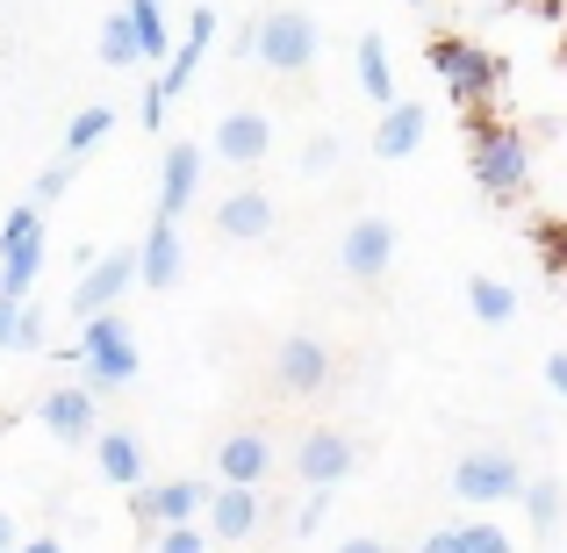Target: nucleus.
I'll return each mask as SVG.
<instances>
[{"instance_id": "f257e3e1", "label": "nucleus", "mask_w": 567, "mask_h": 553, "mask_svg": "<svg viewBox=\"0 0 567 553\" xmlns=\"http://www.w3.org/2000/svg\"><path fill=\"white\" fill-rule=\"evenodd\" d=\"M467 173L488 202H517L532 187V137L517 123H503L496 109H467Z\"/></svg>"}, {"instance_id": "f03ea898", "label": "nucleus", "mask_w": 567, "mask_h": 553, "mask_svg": "<svg viewBox=\"0 0 567 553\" xmlns=\"http://www.w3.org/2000/svg\"><path fill=\"white\" fill-rule=\"evenodd\" d=\"M424 65L439 72L445 101H460V109H496L503 80H511V65H503L488 43H474V37H431Z\"/></svg>"}, {"instance_id": "7ed1b4c3", "label": "nucleus", "mask_w": 567, "mask_h": 553, "mask_svg": "<svg viewBox=\"0 0 567 553\" xmlns=\"http://www.w3.org/2000/svg\"><path fill=\"white\" fill-rule=\"evenodd\" d=\"M72 367H80V381L94 388V396H109V388H130V381H137L144 352H137V338H130V324L115 317V309H94V317H80Z\"/></svg>"}, {"instance_id": "20e7f679", "label": "nucleus", "mask_w": 567, "mask_h": 553, "mask_svg": "<svg viewBox=\"0 0 567 553\" xmlns=\"http://www.w3.org/2000/svg\"><path fill=\"white\" fill-rule=\"evenodd\" d=\"M208 43H216V8H194V22H187V37H173V51H166V72H158V86L137 101V123L144 130H158L166 123V109L194 86V72H202V58H208Z\"/></svg>"}, {"instance_id": "39448f33", "label": "nucleus", "mask_w": 567, "mask_h": 553, "mask_svg": "<svg viewBox=\"0 0 567 553\" xmlns=\"http://www.w3.org/2000/svg\"><path fill=\"white\" fill-rule=\"evenodd\" d=\"M517 489H525V460H517L511 446H467V453L453 460V496L467 503V511L517 503Z\"/></svg>"}, {"instance_id": "423d86ee", "label": "nucleus", "mask_w": 567, "mask_h": 553, "mask_svg": "<svg viewBox=\"0 0 567 553\" xmlns=\"http://www.w3.org/2000/svg\"><path fill=\"white\" fill-rule=\"evenodd\" d=\"M43 202H22L8 208V223H0V295H14L22 303L29 288L43 280Z\"/></svg>"}, {"instance_id": "0eeeda50", "label": "nucleus", "mask_w": 567, "mask_h": 553, "mask_svg": "<svg viewBox=\"0 0 567 553\" xmlns=\"http://www.w3.org/2000/svg\"><path fill=\"white\" fill-rule=\"evenodd\" d=\"M317 51H323L317 14H302V8H274V14H259V51H251V58H259L266 72L295 80V72L317 65Z\"/></svg>"}, {"instance_id": "6e6552de", "label": "nucleus", "mask_w": 567, "mask_h": 553, "mask_svg": "<svg viewBox=\"0 0 567 553\" xmlns=\"http://www.w3.org/2000/svg\"><path fill=\"white\" fill-rule=\"evenodd\" d=\"M402 252V231L388 216H352L346 237H338V266H346V280H381L388 266H395Z\"/></svg>"}, {"instance_id": "1a4fd4ad", "label": "nucleus", "mask_w": 567, "mask_h": 553, "mask_svg": "<svg viewBox=\"0 0 567 553\" xmlns=\"http://www.w3.org/2000/svg\"><path fill=\"white\" fill-rule=\"evenodd\" d=\"M352 468H360V446H352L346 431L317 424V431H302V439H295V474H302L309 489H338Z\"/></svg>"}, {"instance_id": "9d476101", "label": "nucleus", "mask_w": 567, "mask_h": 553, "mask_svg": "<svg viewBox=\"0 0 567 553\" xmlns=\"http://www.w3.org/2000/svg\"><path fill=\"white\" fill-rule=\"evenodd\" d=\"M37 424L51 431L58 446H80V439H94V424H101V410H94V388H86V381H58V388H43V396H37Z\"/></svg>"}, {"instance_id": "9b49d317", "label": "nucleus", "mask_w": 567, "mask_h": 553, "mask_svg": "<svg viewBox=\"0 0 567 553\" xmlns=\"http://www.w3.org/2000/svg\"><path fill=\"white\" fill-rule=\"evenodd\" d=\"M274 381L288 388V396H317V388H331V346H323L317 331H288L274 346Z\"/></svg>"}, {"instance_id": "f8f14e48", "label": "nucleus", "mask_w": 567, "mask_h": 553, "mask_svg": "<svg viewBox=\"0 0 567 553\" xmlns=\"http://www.w3.org/2000/svg\"><path fill=\"white\" fill-rule=\"evenodd\" d=\"M259 518H266L259 482H223V489H208V503H202V532L208 540H251Z\"/></svg>"}, {"instance_id": "ddd939ff", "label": "nucleus", "mask_w": 567, "mask_h": 553, "mask_svg": "<svg viewBox=\"0 0 567 553\" xmlns=\"http://www.w3.org/2000/svg\"><path fill=\"white\" fill-rule=\"evenodd\" d=\"M202 503H208V482H137L130 511H137L144 532H158V525H187V518H202Z\"/></svg>"}, {"instance_id": "4468645a", "label": "nucleus", "mask_w": 567, "mask_h": 553, "mask_svg": "<svg viewBox=\"0 0 567 553\" xmlns=\"http://www.w3.org/2000/svg\"><path fill=\"white\" fill-rule=\"evenodd\" d=\"M216 231L223 237H237V245H259V237H274V223H280V208H274V194H259V187H237V194H223L216 208Z\"/></svg>"}, {"instance_id": "2eb2a0df", "label": "nucleus", "mask_w": 567, "mask_h": 553, "mask_svg": "<svg viewBox=\"0 0 567 553\" xmlns=\"http://www.w3.org/2000/svg\"><path fill=\"white\" fill-rule=\"evenodd\" d=\"M216 158H230V166H259V158H274V115L230 109L216 123Z\"/></svg>"}, {"instance_id": "dca6fc26", "label": "nucleus", "mask_w": 567, "mask_h": 553, "mask_svg": "<svg viewBox=\"0 0 567 553\" xmlns=\"http://www.w3.org/2000/svg\"><path fill=\"white\" fill-rule=\"evenodd\" d=\"M194 194H202V144H173V152L158 158V216L181 223L194 208Z\"/></svg>"}, {"instance_id": "f3484780", "label": "nucleus", "mask_w": 567, "mask_h": 553, "mask_svg": "<svg viewBox=\"0 0 567 553\" xmlns=\"http://www.w3.org/2000/svg\"><path fill=\"white\" fill-rule=\"evenodd\" d=\"M431 137V109H424V101H388V109H381V130H374V158H388V166H395V158H410L416 152V144H424Z\"/></svg>"}, {"instance_id": "a211bd4d", "label": "nucleus", "mask_w": 567, "mask_h": 553, "mask_svg": "<svg viewBox=\"0 0 567 553\" xmlns=\"http://www.w3.org/2000/svg\"><path fill=\"white\" fill-rule=\"evenodd\" d=\"M130 280H137V252H109L101 266H86V274H80V288H72V309H80V317H94V309H115Z\"/></svg>"}, {"instance_id": "6ab92c4d", "label": "nucleus", "mask_w": 567, "mask_h": 553, "mask_svg": "<svg viewBox=\"0 0 567 553\" xmlns=\"http://www.w3.org/2000/svg\"><path fill=\"white\" fill-rule=\"evenodd\" d=\"M181 259H187V252H181V231L158 216L152 231H144V245H137V280H144V288H158V295L181 288V274H187Z\"/></svg>"}, {"instance_id": "aec40b11", "label": "nucleus", "mask_w": 567, "mask_h": 553, "mask_svg": "<svg viewBox=\"0 0 567 553\" xmlns=\"http://www.w3.org/2000/svg\"><path fill=\"white\" fill-rule=\"evenodd\" d=\"M274 474V439L266 431H230L216 446V482H266Z\"/></svg>"}, {"instance_id": "412c9836", "label": "nucleus", "mask_w": 567, "mask_h": 553, "mask_svg": "<svg viewBox=\"0 0 567 553\" xmlns=\"http://www.w3.org/2000/svg\"><path fill=\"white\" fill-rule=\"evenodd\" d=\"M94 468H101V482L137 489L144 482V439H137V431H101V439H94Z\"/></svg>"}, {"instance_id": "4be33fe9", "label": "nucleus", "mask_w": 567, "mask_h": 553, "mask_svg": "<svg viewBox=\"0 0 567 553\" xmlns=\"http://www.w3.org/2000/svg\"><path fill=\"white\" fill-rule=\"evenodd\" d=\"M0 352H43V309L29 295H0Z\"/></svg>"}, {"instance_id": "5701e85b", "label": "nucleus", "mask_w": 567, "mask_h": 553, "mask_svg": "<svg viewBox=\"0 0 567 553\" xmlns=\"http://www.w3.org/2000/svg\"><path fill=\"white\" fill-rule=\"evenodd\" d=\"M352 72H360V94L374 101V109H388V101H395V65H388V43H381V37H360Z\"/></svg>"}, {"instance_id": "b1692460", "label": "nucleus", "mask_w": 567, "mask_h": 553, "mask_svg": "<svg viewBox=\"0 0 567 553\" xmlns=\"http://www.w3.org/2000/svg\"><path fill=\"white\" fill-rule=\"evenodd\" d=\"M467 309H474V324L503 331V324L517 317V288H511V280H496V274H474L467 280Z\"/></svg>"}, {"instance_id": "393cba45", "label": "nucleus", "mask_w": 567, "mask_h": 553, "mask_svg": "<svg viewBox=\"0 0 567 553\" xmlns=\"http://www.w3.org/2000/svg\"><path fill=\"white\" fill-rule=\"evenodd\" d=\"M130 37H137V58H152V65H158V58H166L173 51V29H166V0H130Z\"/></svg>"}, {"instance_id": "a878e982", "label": "nucleus", "mask_w": 567, "mask_h": 553, "mask_svg": "<svg viewBox=\"0 0 567 553\" xmlns=\"http://www.w3.org/2000/svg\"><path fill=\"white\" fill-rule=\"evenodd\" d=\"M109 130H115V109H109V101H101V109H80L65 123V158H86L94 144H109Z\"/></svg>"}, {"instance_id": "bb28decb", "label": "nucleus", "mask_w": 567, "mask_h": 553, "mask_svg": "<svg viewBox=\"0 0 567 553\" xmlns=\"http://www.w3.org/2000/svg\"><path fill=\"white\" fill-rule=\"evenodd\" d=\"M101 65H109V72H130V65H144V58H137V37H130V14H123V8H115L109 22H101Z\"/></svg>"}, {"instance_id": "cd10ccee", "label": "nucleus", "mask_w": 567, "mask_h": 553, "mask_svg": "<svg viewBox=\"0 0 567 553\" xmlns=\"http://www.w3.org/2000/svg\"><path fill=\"white\" fill-rule=\"evenodd\" d=\"M517 503H525V518H532V532H539V540L560 525V482H532V474H525Z\"/></svg>"}, {"instance_id": "c85d7f7f", "label": "nucleus", "mask_w": 567, "mask_h": 553, "mask_svg": "<svg viewBox=\"0 0 567 553\" xmlns=\"http://www.w3.org/2000/svg\"><path fill=\"white\" fill-rule=\"evenodd\" d=\"M460 553H517L511 546V532H503V525H488V518H460Z\"/></svg>"}, {"instance_id": "c756f323", "label": "nucleus", "mask_w": 567, "mask_h": 553, "mask_svg": "<svg viewBox=\"0 0 567 553\" xmlns=\"http://www.w3.org/2000/svg\"><path fill=\"white\" fill-rule=\"evenodd\" d=\"M152 553H208V532L194 525V518H187V525H158V546Z\"/></svg>"}, {"instance_id": "7c9ffc66", "label": "nucleus", "mask_w": 567, "mask_h": 553, "mask_svg": "<svg viewBox=\"0 0 567 553\" xmlns=\"http://www.w3.org/2000/svg\"><path fill=\"white\" fill-rule=\"evenodd\" d=\"M539 259L554 280H567V223H539Z\"/></svg>"}, {"instance_id": "2f4dec72", "label": "nucleus", "mask_w": 567, "mask_h": 553, "mask_svg": "<svg viewBox=\"0 0 567 553\" xmlns=\"http://www.w3.org/2000/svg\"><path fill=\"white\" fill-rule=\"evenodd\" d=\"M65 187H72V158H58V166H43V173H37V194H29V202H58Z\"/></svg>"}, {"instance_id": "473e14b6", "label": "nucleus", "mask_w": 567, "mask_h": 553, "mask_svg": "<svg viewBox=\"0 0 567 553\" xmlns=\"http://www.w3.org/2000/svg\"><path fill=\"white\" fill-rule=\"evenodd\" d=\"M338 166V137H309V152H302V173H331Z\"/></svg>"}, {"instance_id": "72a5a7b5", "label": "nucleus", "mask_w": 567, "mask_h": 553, "mask_svg": "<svg viewBox=\"0 0 567 553\" xmlns=\"http://www.w3.org/2000/svg\"><path fill=\"white\" fill-rule=\"evenodd\" d=\"M323 511H331V489H317V496H309L302 511H295V532H302V540H309V532L323 525Z\"/></svg>"}, {"instance_id": "f704fd0d", "label": "nucleus", "mask_w": 567, "mask_h": 553, "mask_svg": "<svg viewBox=\"0 0 567 553\" xmlns=\"http://www.w3.org/2000/svg\"><path fill=\"white\" fill-rule=\"evenodd\" d=\"M416 553H460V532L453 525H439V532H424V546Z\"/></svg>"}, {"instance_id": "c9c22d12", "label": "nucleus", "mask_w": 567, "mask_h": 553, "mask_svg": "<svg viewBox=\"0 0 567 553\" xmlns=\"http://www.w3.org/2000/svg\"><path fill=\"white\" fill-rule=\"evenodd\" d=\"M546 388L567 402V352H554V360H546Z\"/></svg>"}, {"instance_id": "e433bc0d", "label": "nucleus", "mask_w": 567, "mask_h": 553, "mask_svg": "<svg viewBox=\"0 0 567 553\" xmlns=\"http://www.w3.org/2000/svg\"><path fill=\"white\" fill-rule=\"evenodd\" d=\"M251 51H259V22H251V29H237V37H230V58H251Z\"/></svg>"}, {"instance_id": "4c0bfd02", "label": "nucleus", "mask_w": 567, "mask_h": 553, "mask_svg": "<svg viewBox=\"0 0 567 553\" xmlns=\"http://www.w3.org/2000/svg\"><path fill=\"white\" fill-rule=\"evenodd\" d=\"M14 553H65V546H58L51 532H43V540H14Z\"/></svg>"}, {"instance_id": "58836bf2", "label": "nucleus", "mask_w": 567, "mask_h": 553, "mask_svg": "<svg viewBox=\"0 0 567 553\" xmlns=\"http://www.w3.org/2000/svg\"><path fill=\"white\" fill-rule=\"evenodd\" d=\"M338 553H388V546L374 540V532H360V540H346V546H338Z\"/></svg>"}, {"instance_id": "ea45409f", "label": "nucleus", "mask_w": 567, "mask_h": 553, "mask_svg": "<svg viewBox=\"0 0 567 553\" xmlns=\"http://www.w3.org/2000/svg\"><path fill=\"white\" fill-rule=\"evenodd\" d=\"M14 540H22V532H14V518L0 511V553H14Z\"/></svg>"}, {"instance_id": "a19ab883", "label": "nucleus", "mask_w": 567, "mask_h": 553, "mask_svg": "<svg viewBox=\"0 0 567 553\" xmlns=\"http://www.w3.org/2000/svg\"><path fill=\"white\" fill-rule=\"evenodd\" d=\"M560 72H567V22H560Z\"/></svg>"}, {"instance_id": "79ce46f5", "label": "nucleus", "mask_w": 567, "mask_h": 553, "mask_svg": "<svg viewBox=\"0 0 567 553\" xmlns=\"http://www.w3.org/2000/svg\"><path fill=\"white\" fill-rule=\"evenodd\" d=\"M410 8H424V0H410Z\"/></svg>"}]
</instances>
